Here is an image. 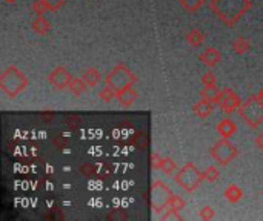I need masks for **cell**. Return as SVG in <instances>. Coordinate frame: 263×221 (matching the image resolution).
I'll use <instances>...</instances> for the list:
<instances>
[{"label":"cell","instance_id":"obj_18","mask_svg":"<svg viewBox=\"0 0 263 221\" xmlns=\"http://www.w3.org/2000/svg\"><path fill=\"white\" fill-rule=\"evenodd\" d=\"M187 42H188V45H191L193 48H200L203 43H205V40H206V37H205V34L200 31V30H197V28H194V30H191L188 34H187Z\"/></svg>","mask_w":263,"mask_h":221},{"label":"cell","instance_id":"obj_29","mask_svg":"<svg viewBox=\"0 0 263 221\" xmlns=\"http://www.w3.org/2000/svg\"><path fill=\"white\" fill-rule=\"evenodd\" d=\"M163 221H168V219H177V221H182L183 219V216L180 215V212L179 210H174V209H171V207H168V210H165L163 212V215L160 216Z\"/></svg>","mask_w":263,"mask_h":221},{"label":"cell","instance_id":"obj_30","mask_svg":"<svg viewBox=\"0 0 263 221\" xmlns=\"http://www.w3.org/2000/svg\"><path fill=\"white\" fill-rule=\"evenodd\" d=\"M45 4L49 11H59L63 7L65 0H45Z\"/></svg>","mask_w":263,"mask_h":221},{"label":"cell","instance_id":"obj_26","mask_svg":"<svg viewBox=\"0 0 263 221\" xmlns=\"http://www.w3.org/2000/svg\"><path fill=\"white\" fill-rule=\"evenodd\" d=\"M31 10L36 16H45V13L49 11L46 4H45V0H34L33 5H31Z\"/></svg>","mask_w":263,"mask_h":221},{"label":"cell","instance_id":"obj_14","mask_svg":"<svg viewBox=\"0 0 263 221\" xmlns=\"http://www.w3.org/2000/svg\"><path fill=\"white\" fill-rule=\"evenodd\" d=\"M223 197L226 198V201L235 204L239 203L243 198V190L237 186V184H229L225 190H223Z\"/></svg>","mask_w":263,"mask_h":221},{"label":"cell","instance_id":"obj_28","mask_svg":"<svg viewBox=\"0 0 263 221\" xmlns=\"http://www.w3.org/2000/svg\"><path fill=\"white\" fill-rule=\"evenodd\" d=\"M202 81H203V86H216L217 83V75L209 71V72H205L203 77H202Z\"/></svg>","mask_w":263,"mask_h":221},{"label":"cell","instance_id":"obj_15","mask_svg":"<svg viewBox=\"0 0 263 221\" xmlns=\"http://www.w3.org/2000/svg\"><path fill=\"white\" fill-rule=\"evenodd\" d=\"M68 89L71 91L72 95L75 97H80L86 89H88V83L82 78V77H72L71 81H69V86Z\"/></svg>","mask_w":263,"mask_h":221},{"label":"cell","instance_id":"obj_23","mask_svg":"<svg viewBox=\"0 0 263 221\" xmlns=\"http://www.w3.org/2000/svg\"><path fill=\"white\" fill-rule=\"evenodd\" d=\"M99 97H100V100H103L105 103H110L111 100H117V91L107 85L103 89H100Z\"/></svg>","mask_w":263,"mask_h":221},{"label":"cell","instance_id":"obj_13","mask_svg":"<svg viewBox=\"0 0 263 221\" xmlns=\"http://www.w3.org/2000/svg\"><path fill=\"white\" fill-rule=\"evenodd\" d=\"M216 129H217V132H219L220 137L231 138L235 132H237V125L234 123V120H231L229 117H226V119H223V120L219 122V125H217Z\"/></svg>","mask_w":263,"mask_h":221},{"label":"cell","instance_id":"obj_7","mask_svg":"<svg viewBox=\"0 0 263 221\" xmlns=\"http://www.w3.org/2000/svg\"><path fill=\"white\" fill-rule=\"evenodd\" d=\"M209 154L211 157L217 161V164L220 166H228L231 161H234L239 155V149L235 148L231 142L229 138H220L214 143V146L209 149Z\"/></svg>","mask_w":263,"mask_h":221},{"label":"cell","instance_id":"obj_6","mask_svg":"<svg viewBox=\"0 0 263 221\" xmlns=\"http://www.w3.org/2000/svg\"><path fill=\"white\" fill-rule=\"evenodd\" d=\"M172 195V190L169 189V186L162 181V180H154L151 190H149V201H151V207L154 212L162 213L169 207V198Z\"/></svg>","mask_w":263,"mask_h":221},{"label":"cell","instance_id":"obj_19","mask_svg":"<svg viewBox=\"0 0 263 221\" xmlns=\"http://www.w3.org/2000/svg\"><path fill=\"white\" fill-rule=\"evenodd\" d=\"M82 78L88 83V86L94 88V86H97L99 83H100V80H102V74H100V71H99L97 68H90V69L83 71Z\"/></svg>","mask_w":263,"mask_h":221},{"label":"cell","instance_id":"obj_11","mask_svg":"<svg viewBox=\"0 0 263 221\" xmlns=\"http://www.w3.org/2000/svg\"><path fill=\"white\" fill-rule=\"evenodd\" d=\"M137 97L139 95H137V92L133 86H128V88H123V89L117 91V101L123 107L133 106L137 101Z\"/></svg>","mask_w":263,"mask_h":221},{"label":"cell","instance_id":"obj_5","mask_svg":"<svg viewBox=\"0 0 263 221\" xmlns=\"http://www.w3.org/2000/svg\"><path fill=\"white\" fill-rule=\"evenodd\" d=\"M137 81V77L129 71V68L123 63L116 65L105 77V83L111 86L116 91H120L128 86H134Z\"/></svg>","mask_w":263,"mask_h":221},{"label":"cell","instance_id":"obj_34","mask_svg":"<svg viewBox=\"0 0 263 221\" xmlns=\"http://www.w3.org/2000/svg\"><path fill=\"white\" fill-rule=\"evenodd\" d=\"M258 97H260V100L263 101V88L260 89V92H258Z\"/></svg>","mask_w":263,"mask_h":221},{"label":"cell","instance_id":"obj_35","mask_svg":"<svg viewBox=\"0 0 263 221\" xmlns=\"http://www.w3.org/2000/svg\"><path fill=\"white\" fill-rule=\"evenodd\" d=\"M5 2H7V4H16L17 0H5Z\"/></svg>","mask_w":263,"mask_h":221},{"label":"cell","instance_id":"obj_1","mask_svg":"<svg viewBox=\"0 0 263 221\" xmlns=\"http://www.w3.org/2000/svg\"><path fill=\"white\" fill-rule=\"evenodd\" d=\"M209 7L226 26H234L252 8V0H211Z\"/></svg>","mask_w":263,"mask_h":221},{"label":"cell","instance_id":"obj_2","mask_svg":"<svg viewBox=\"0 0 263 221\" xmlns=\"http://www.w3.org/2000/svg\"><path fill=\"white\" fill-rule=\"evenodd\" d=\"M30 85V80L16 65H10L0 75V88L10 97L16 98Z\"/></svg>","mask_w":263,"mask_h":221},{"label":"cell","instance_id":"obj_25","mask_svg":"<svg viewBox=\"0 0 263 221\" xmlns=\"http://www.w3.org/2000/svg\"><path fill=\"white\" fill-rule=\"evenodd\" d=\"M169 207L180 212V210H183V209L187 207V201L183 200L180 195H177V193H172L171 198H169Z\"/></svg>","mask_w":263,"mask_h":221},{"label":"cell","instance_id":"obj_9","mask_svg":"<svg viewBox=\"0 0 263 221\" xmlns=\"http://www.w3.org/2000/svg\"><path fill=\"white\" fill-rule=\"evenodd\" d=\"M72 75L68 71V68L65 65H59L52 69L48 75V83L51 86H54L56 89H66L69 86Z\"/></svg>","mask_w":263,"mask_h":221},{"label":"cell","instance_id":"obj_12","mask_svg":"<svg viewBox=\"0 0 263 221\" xmlns=\"http://www.w3.org/2000/svg\"><path fill=\"white\" fill-rule=\"evenodd\" d=\"M193 111H194V114H196L199 119L206 120V119H209V116H211V114L214 113V103L202 98V100H199V101L193 106Z\"/></svg>","mask_w":263,"mask_h":221},{"label":"cell","instance_id":"obj_24","mask_svg":"<svg viewBox=\"0 0 263 221\" xmlns=\"http://www.w3.org/2000/svg\"><path fill=\"white\" fill-rule=\"evenodd\" d=\"M203 177H205V181L214 183V181L219 180V177H220V171L216 168V166H208V168L203 171Z\"/></svg>","mask_w":263,"mask_h":221},{"label":"cell","instance_id":"obj_36","mask_svg":"<svg viewBox=\"0 0 263 221\" xmlns=\"http://www.w3.org/2000/svg\"><path fill=\"white\" fill-rule=\"evenodd\" d=\"M261 195H263V192H261Z\"/></svg>","mask_w":263,"mask_h":221},{"label":"cell","instance_id":"obj_8","mask_svg":"<svg viewBox=\"0 0 263 221\" xmlns=\"http://www.w3.org/2000/svg\"><path fill=\"white\" fill-rule=\"evenodd\" d=\"M242 98L237 92H234L231 88H225L222 89V95H220V101L219 106L222 109V113L226 116H231L234 113H237L240 104H242Z\"/></svg>","mask_w":263,"mask_h":221},{"label":"cell","instance_id":"obj_4","mask_svg":"<svg viewBox=\"0 0 263 221\" xmlns=\"http://www.w3.org/2000/svg\"><path fill=\"white\" fill-rule=\"evenodd\" d=\"M237 114L249 128L255 129L263 123V101L258 95H251L240 104Z\"/></svg>","mask_w":263,"mask_h":221},{"label":"cell","instance_id":"obj_20","mask_svg":"<svg viewBox=\"0 0 263 221\" xmlns=\"http://www.w3.org/2000/svg\"><path fill=\"white\" fill-rule=\"evenodd\" d=\"M179 164L177 161H174L172 158H168V157H163L162 158V163H160V171L165 174V175H174L177 171H179Z\"/></svg>","mask_w":263,"mask_h":221},{"label":"cell","instance_id":"obj_17","mask_svg":"<svg viewBox=\"0 0 263 221\" xmlns=\"http://www.w3.org/2000/svg\"><path fill=\"white\" fill-rule=\"evenodd\" d=\"M33 30L39 36H46L51 31V23L43 16H36V19L33 22Z\"/></svg>","mask_w":263,"mask_h":221},{"label":"cell","instance_id":"obj_16","mask_svg":"<svg viewBox=\"0 0 263 221\" xmlns=\"http://www.w3.org/2000/svg\"><path fill=\"white\" fill-rule=\"evenodd\" d=\"M220 95H222V91L217 88V86H203L202 91H200V97L211 101L214 104H219L220 101Z\"/></svg>","mask_w":263,"mask_h":221},{"label":"cell","instance_id":"obj_10","mask_svg":"<svg viewBox=\"0 0 263 221\" xmlns=\"http://www.w3.org/2000/svg\"><path fill=\"white\" fill-rule=\"evenodd\" d=\"M199 60L206 66H216L222 62V52L217 48L209 46L199 55Z\"/></svg>","mask_w":263,"mask_h":221},{"label":"cell","instance_id":"obj_31","mask_svg":"<svg viewBox=\"0 0 263 221\" xmlns=\"http://www.w3.org/2000/svg\"><path fill=\"white\" fill-rule=\"evenodd\" d=\"M107 218H108V219H126L128 215H126V212H123V210H120V209H116V210H111V212L107 215Z\"/></svg>","mask_w":263,"mask_h":221},{"label":"cell","instance_id":"obj_22","mask_svg":"<svg viewBox=\"0 0 263 221\" xmlns=\"http://www.w3.org/2000/svg\"><path fill=\"white\" fill-rule=\"evenodd\" d=\"M232 49H234L235 54L243 55L249 51V42L245 37H237L232 42Z\"/></svg>","mask_w":263,"mask_h":221},{"label":"cell","instance_id":"obj_32","mask_svg":"<svg viewBox=\"0 0 263 221\" xmlns=\"http://www.w3.org/2000/svg\"><path fill=\"white\" fill-rule=\"evenodd\" d=\"M162 158H163V157H160V154L152 152V154H151V168H152V169H160Z\"/></svg>","mask_w":263,"mask_h":221},{"label":"cell","instance_id":"obj_33","mask_svg":"<svg viewBox=\"0 0 263 221\" xmlns=\"http://www.w3.org/2000/svg\"><path fill=\"white\" fill-rule=\"evenodd\" d=\"M254 143H255V146H257L258 149L263 151V132H260V134L255 137V142H254Z\"/></svg>","mask_w":263,"mask_h":221},{"label":"cell","instance_id":"obj_3","mask_svg":"<svg viewBox=\"0 0 263 221\" xmlns=\"http://www.w3.org/2000/svg\"><path fill=\"white\" fill-rule=\"evenodd\" d=\"M203 180H205L203 171L197 169V166L194 163H187L185 166H182V168L174 174V181L183 190L190 192V193H193L200 186V183Z\"/></svg>","mask_w":263,"mask_h":221},{"label":"cell","instance_id":"obj_27","mask_svg":"<svg viewBox=\"0 0 263 221\" xmlns=\"http://www.w3.org/2000/svg\"><path fill=\"white\" fill-rule=\"evenodd\" d=\"M199 216L205 221H209V219H214L216 218V210L211 207V206H203L199 212Z\"/></svg>","mask_w":263,"mask_h":221},{"label":"cell","instance_id":"obj_21","mask_svg":"<svg viewBox=\"0 0 263 221\" xmlns=\"http://www.w3.org/2000/svg\"><path fill=\"white\" fill-rule=\"evenodd\" d=\"M180 5L188 13H197L205 5V0H180Z\"/></svg>","mask_w":263,"mask_h":221}]
</instances>
